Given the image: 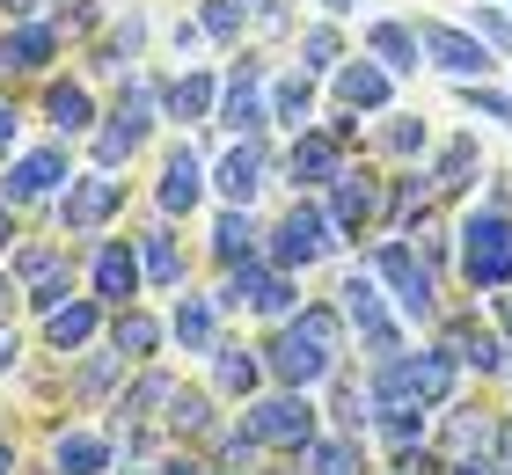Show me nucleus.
<instances>
[{"mask_svg": "<svg viewBox=\"0 0 512 475\" xmlns=\"http://www.w3.org/2000/svg\"><path fill=\"white\" fill-rule=\"evenodd\" d=\"M344 344H352V322L337 315V300H300L293 322H278L264 337V373L271 388H300V395H322L330 373L344 366Z\"/></svg>", "mask_w": 512, "mask_h": 475, "instance_id": "obj_1", "label": "nucleus"}, {"mask_svg": "<svg viewBox=\"0 0 512 475\" xmlns=\"http://www.w3.org/2000/svg\"><path fill=\"white\" fill-rule=\"evenodd\" d=\"M235 417H242V432L264 446L271 461H300L322 432H330V424H322V402L300 395V388H264L256 402H242Z\"/></svg>", "mask_w": 512, "mask_h": 475, "instance_id": "obj_2", "label": "nucleus"}, {"mask_svg": "<svg viewBox=\"0 0 512 475\" xmlns=\"http://www.w3.org/2000/svg\"><path fill=\"white\" fill-rule=\"evenodd\" d=\"M337 249H344V234L330 220V205L308 198V190H300V198L264 227V256H271L278 271H315V264H330Z\"/></svg>", "mask_w": 512, "mask_h": 475, "instance_id": "obj_3", "label": "nucleus"}, {"mask_svg": "<svg viewBox=\"0 0 512 475\" xmlns=\"http://www.w3.org/2000/svg\"><path fill=\"white\" fill-rule=\"evenodd\" d=\"M125 198H132V190H125V176H118V169H81V176L66 183L59 198H52L59 242L88 249V242H96V234H110V227L125 220Z\"/></svg>", "mask_w": 512, "mask_h": 475, "instance_id": "obj_4", "label": "nucleus"}, {"mask_svg": "<svg viewBox=\"0 0 512 475\" xmlns=\"http://www.w3.org/2000/svg\"><path fill=\"white\" fill-rule=\"evenodd\" d=\"M366 271L388 285V300H395V315H403V322H417V329L439 322V271H432L425 249H410L403 234H388V242L366 256Z\"/></svg>", "mask_w": 512, "mask_h": 475, "instance_id": "obj_5", "label": "nucleus"}, {"mask_svg": "<svg viewBox=\"0 0 512 475\" xmlns=\"http://www.w3.org/2000/svg\"><path fill=\"white\" fill-rule=\"evenodd\" d=\"M81 256V293H96L110 315L118 307H139L147 300V271H139V249H132V234H96Z\"/></svg>", "mask_w": 512, "mask_h": 475, "instance_id": "obj_6", "label": "nucleus"}, {"mask_svg": "<svg viewBox=\"0 0 512 475\" xmlns=\"http://www.w3.org/2000/svg\"><path fill=\"white\" fill-rule=\"evenodd\" d=\"M103 337H110V307H103L96 293H74L66 307L37 315V359H52V366L81 359V351H96Z\"/></svg>", "mask_w": 512, "mask_h": 475, "instance_id": "obj_7", "label": "nucleus"}, {"mask_svg": "<svg viewBox=\"0 0 512 475\" xmlns=\"http://www.w3.org/2000/svg\"><path fill=\"white\" fill-rule=\"evenodd\" d=\"M461 278L476 293H505L512 285V220L505 212H469L461 220Z\"/></svg>", "mask_w": 512, "mask_h": 475, "instance_id": "obj_8", "label": "nucleus"}, {"mask_svg": "<svg viewBox=\"0 0 512 475\" xmlns=\"http://www.w3.org/2000/svg\"><path fill=\"white\" fill-rule=\"evenodd\" d=\"M271 74H264V59L256 52H242L235 66L220 74V110H213V125L220 132H235V139H249V132H271Z\"/></svg>", "mask_w": 512, "mask_h": 475, "instance_id": "obj_9", "label": "nucleus"}, {"mask_svg": "<svg viewBox=\"0 0 512 475\" xmlns=\"http://www.w3.org/2000/svg\"><path fill=\"white\" fill-rule=\"evenodd\" d=\"M125 380H132V359L103 337L96 351H81V359L59 366V395L74 402V410H110V402L125 395Z\"/></svg>", "mask_w": 512, "mask_h": 475, "instance_id": "obj_10", "label": "nucleus"}, {"mask_svg": "<svg viewBox=\"0 0 512 475\" xmlns=\"http://www.w3.org/2000/svg\"><path fill=\"white\" fill-rule=\"evenodd\" d=\"M264 183H286V176H278L271 132H249V139H235V147L213 161V198L220 205H256V190H264Z\"/></svg>", "mask_w": 512, "mask_h": 475, "instance_id": "obj_11", "label": "nucleus"}, {"mask_svg": "<svg viewBox=\"0 0 512 475\" xmlns=\"http://www.w3.org/2000/svg\"><path fill=\"white\" fill-rule=\"evenodd\" d=\"M66 183H74V139H44V147L15 154L8 169H0V190H8L15 205H44V198H59Z\"/></svg>", "mask_w": 512, "mask_h": 475, "instance_id": "obj_12", "label": "nucleus"}, {"mask_svg": "<svg viewBox=\"0 0 512 475\" xmlns=\"http://www.w3.org/2000/svg\"><path fill=\"white\" fill-rule=\"evenodd\" d=\"M183 220L154 212V220L132 227V249H139V271H147V293H183L191 285V249H183Z\"/></svg>", "mask_w": 512, "mask_h": 475, "instance_id": "obj_13", "label": "nucleus"}, {"mask_svg": "<svg viewBox=\"0 0 512 475\" xmlns=\"http://www.w3.org/2000/svg\"><path fill=\"white\" fill-rule=\"evenodd\" d=\"M205 190H213V161H205L191 139H176V147L161 154V169H154V212L191 220V212L205 205Z\"/></svg>", "mask_w": 512, "mask_h": 475, "instance_id": "obj_14", "label": "nucleus"}, {"mask_svg": "<svg viewBox=\"0 0 512 475\" xmlns=\"http://www.w3.org/2000/svg\"><path fill=\"white\" fill-rule=\"evenodd\" d=\"M344 169H352V161H344V139L330 132V125H308V132H293L286 139V154H278V176H286L293 190H330Z\"/></svg>", "mask_w": 512, "mask_h": 475, "instance_id": "obj_15", "label": "nucleus"}, {"mask_svg": "<svg viewBox=\"0 0 512 475\" xmlns=\"http://www.w3.org/2000/svg\"><path fill=\"white\" fill-rule=\"evenodd\" d=\"M52 475H118V432L110 424H59L44 439Z\"/></svg>", "mask_w": 512, "mask_h": 475, "instance_id": "obj_16", "label": "nucleus"}, {"mask_svg": "<svg viewBox=\"0 0 512 475\" xmlns=\"http://www.w3.org/2000/svg\"><path fill=\"white\" fill-rule=\"evenodd\" d=\"M205 388H213L220 402H256L271 388V373H264V344H242V337H220L213 344V359H205Z\"/></svg>", "mask_w": 512, "mask_h": 475, "instance_id": "obj_17", "label": "nucleus"}, {"mask_svg": "<svg viewBox=\"0 0 512 475\" xmlns=\"http://www.w3.org/2000/svg\"><path fill=\"white\" fill-rule=\"evenodd\" d=\"M59 52H66V37H59L52 15H22V22H8V30H0V74L37 81V74H52Z\"/></svg>", "mask_w": 512, "mask_h": 475, "instance_id": "obj_18", "label": "nucleus"}, {"mask_svg": "<svg viewBox=\"0 0 512 475\" xmlns=\"http://www.w3.org/2000/svg\"><path fill=\"white\" fill-rule=\"evenodd\" d=\"M161 424H169L176 446H198V454H205V446H213V432L227 424V402L205 388V380H183V388L169 395V417H161Z\"/></svg>", "mask_w": 512, "mask_h": 475, "instance_id": "obj_19", "label": "nucleus"}, {"mask_svg": "<svg viewBox=\"0 0 512 475\" xmlns=\"http://www.w3.org/2000/svg\"><path fill=\"white\" fill-rule=\"evenodd\" d=\"M205 234H213V242H205V264L213 271H235L249 256H264V220H256V205H220Z\"/></svg>", "mask_w": 512, "mask_h": 475, "instance_id": "obj_20", "label": "nucleus"}, {"mask_svg": "<svg viewBox=\"0 0 512 475\" xmlns=\"http://www.w3.org/2000/svg\"><path fill=\"white\" fill-rule=\"evenodd\" d=\"M183 388L176 380V366H132V380H125V395L110 402V424H161L169 417V395Z\"/></svg>", "mask_w": 512, "mask_h": 475, "instance_id": "obj_21", "label": "nucleus"}, {"mask_svg": "<svg viewBox=\"0 0 512 475\" xmlns=\"http://www.w3.org/2000/svg\"><path fill=\"white\" fill-rule=\"evenodd\" d=\"M220 337H227V315L213 307V293H191V285H183L176 307H169V344L191 351V359H213Z\"/></svg>", "mask_w": 512, "mask_h": 475, "instance_id": "obj_22", "label": "nucleus"}, {"mask_svg": "<svg viewBox=\"0 0 512 475\" xmlns=\"http://www.w3.org/2000/svg\"><path fill=\"white\" fill-rule=\"evenodd\" d=\"M322 205H330V220L344 242H359L366 227H381V176H359V169H344L330 190H322Z\"/></svg>", "mask_w": 512, "mask_h": 475, "instance_id": "obj_23", "label": "nucleus"}, {"mask_svg": "<svg viewBox=\"0 0 512 475\" xmlns=\"http://www.w3.org/2000/svg\"><path fill=\"white\" fill-rule=\"evenodd\" d=\"M220 110V74L213 66H183L176 81H161V117L169 125H213Z\"/></svg>", "mask_w": 512, "mask_h": 475, "instance_id": "obj_24", "label": "nucleus"}, {"mask_svg": "<svg viewBox=\"0 0 512 475\" xmlns=\"http://www.w3.org/2000/svg\"><path fill=\"white\" fill-rule=\"evenodd\" d=\"M330 88H337V110H359V117H381L395 103V74L381 59H344L330 74Z\"/></svg>", "mask_w": 512, "mask_h": 475, "instance_id": "obj_25", "label": "nucleus"}, {"mask_svg": "<svg viewBox=\"0 0 512 475\" xmlns=\"http://www.w3.org/2000/svg\"><path fill=\"white\" fill-rule=\"evenodd\" d=\"M417 37H425V52L447 66V74H461V81H483L491 74V44L483 37H469V30H454V22H417Z\"/></svg>", "mask_w": 512, "mask_h": 475, "instance_id": "obj_26", "label": "nucleus"}, {"mask_svg": "<svg viewBox=\"0 0 512 475\" xmlns=\"http://www.w3.org/2000/svg\"><path fill=\"white\" fill-rule=\"evenodd\" d=\"M110 344H118L132 366H154L161 351H169V315H154L147 300H139V307H118V315H110Z\"/></svg>", "mask_w": 512, "mask_h": 475, "instance_id": "obj_27", "label": "nucleus"}, {"mask_svg": "<svg viewBox=\"0 0 512 475\" xmlns=\"http://www.w3.org/2000/svg\"><path fill=\"white\" fill-rule=\"evenodd\" d=\"M44 125H52V139H88L103 125L96 95H88V81H44Z\"/></svg>", "mask_w": 512, "mask_h": 475, "instance_id": "obj_28", "label": "nucleus"}, {"mask_svg": "<svg viewBox=\"0 0 512 475\" xmlns=\"http://www.w3.org/2000/svg\"><path fill=\"white\" fill-rule=\"evenodd\" d=\"M439 351H454L469 373H512V344L476 322H439Z\"/></svg>", "mask_w": 512, "mask_h": 475, "instance_id": "obj_29", "label": "nucleus"}, {"mask_svg": "<svg viewBox=\"0 0 512 475\" xmlns=\"http://www.w3.org/2000/svg\"><path fill=\"white\" fill-rule=\"evenodd\" d=\"M498 432H505V424H498L491 410H461V402H447V432H439V454H447V461L498 454Z\"/></svg>", "mask_w": 512, "mask_h": 475, "instance_id": "obj_30", "label": "nucleus"}, {"mask_svg": "<svg viewBox=\"0 0 512 475\" xmlns=\"http://www.w3.org/2000/svg\"><path fill=\"white\" fill-rule=\"evenodd\" d=\"M271 125L278 132H308L315 125V74L308 66H286V74H271Z\"/></svg>", "mask_w": 512, "mask_h": 475, "instance_id": "obj_31", "label": "nucleus"}, {"mask_svg": "<svg viewBox=\"0 0 512 475\" xmlns=\"http://www.w3.org/2000/svg\"><path fill=\"white\" fill-rule=\"evenodd\" d=\"M337 315L352 322V337L359 329H381V322H395V307H388V285L374 278V271H352L337 285Z\"/></svg>", "mask_w": 512, "mask_h": 475, "instance_id": "obj_32", "label": "nucleus"}, {"mask_svg": "<svg viewBox=\"0 0 512 475\" xmlns=\"http://www.w3.org/2000/svg\"><path fill=\"white\" fill-rule=\"evenodd\" d=\"M322 395H330V432H374V388H366V373L352 380V373H330V388H322Z\"/></svg>", "mask_w": 512, "mask_h": 475, "instance_id": "obj_33", "label": "nucleus"}, {"mask_svg": "<svg viewBox=\"0 0 512 475\" xmlns=\"http://www.w3.org/2000/svg\"><path fill=\"white\" fill-rule=\"evenodd\" d=\"M205 461H213L220 475H264L271 468V454L256 446L249 432H242V417H227L220 432H213V446H205Z\"/></svg>", "mask_w": 512, "mask_h": 475, "instance_id": "obj_34", "label": "nucleus"}, {"mask_svg": "<svg viewBox=\"0 0 512 475\" xmlns=\"http://www.w3.org/2000/svg\"><path fill=\"white\" fill-rule=\"evenodd\" d=\"M300 475H366V439L359 432H322L300 454Z\"/></svg>", "mask_w": 512, "mask_h": 475, "instance_id": "obj_35", "label": "nucleus"}, {"mask_svg": "<svg viewBox=\"0 0 512 475\" xmlns=\"http://www.w3.org/2000/svg\"><path fill=\"white\" fill-rule=\"evenodd\" d=\"M417 52H425L417 22H374L366 30V59H381L388 74H417Z\"/></svg>", "mask_w": 512, "mask_h": 475, "instance_id": "obj_36", "label": "nucleus"}, {"mask_svg": "<svg viewBox=\"0 0 512 475\" xmlns=\"http://www.w3.org/2000/svg\"><path fill=\"white\" fill-rule=\"evenodd\" d=\"M476 169H483V154H476V139L461 132V139H447V147H439V169H432V190H439V198H461V190L476 183Z\"/></svg>", "mask_w": 512, "mask_h": 475, "instance_id": "obj_37", "label": "nucleus"}, {"mask_svg": "<svg viewBox=\"0 0 512 475\" xmlns=\"http://www.w3.org/2000/svg\"><path fill=\"white\" fill-rule=\"evenodd\" d=\"M300 66H308V74H337V66H344L337 22H308V30H300Z\"/></svg>", "mask_w": 512, "mask_h": 475, "instance_id": "obj_38", "label": "nucleus"}, {"mask_svg": "<svg viewBox=\"0 0 512 475\" xmlns=\"http://www.w3.org/2000/svg\"><path fill=\"white\" fill-rule=\"evenodd\" d=\"M88 161H96V169H132V161H139V139L132 132H118V125H110V117H103V125L96 132H88Z\"/></svg>", "mask_w": 512, "mask_h": 475, "instance_id": "obj_39", "label": "nucleus"}, {"mask_svg": "<svg viewBox=\"0 0 512 475\" xmlns=\"http://www.w3.org/2000/svg\"><path fill=\"white\" fill-rule=\"evenodd\" d=\"M198 22H205V37H213L220 52H235V44H242V30H249L242 0H198Z\"/></svg>", "mask_w": 512, "mask_h": 475, "instance_id": "obj_40", "label": "nucleus"}, {"mask_svg": "<svg viewBox=\"0 0 512 475\" xmlns=\"http://www.w3.org/2000/svg\"><path fill=\"white\" fill-rule=\"evenodd\" d=\"M30 373V337H22V322L8 315L0 322V380H22Z\"/></svg>", "mask_w": 512, "mask_h": 475, "instance_id": "obj_41", "label": "nucleus"}, {"mask_svg": "<svg viewBox=\"0 0 512 475\" xmlns=\"http://www.w3.org/2000/svg\"><path fill=\"white\" fill-rule=\"evenodd\" d=\"M52 22H59V37L74 44V37H88V30L103 22V8H96V0H59V8H52Z\"/></svg>", "mask_w": 512, "mask_h": 475, "instance_id": "obj_42", "label": "nucleus"}, {"mask_svg": "<svg viewBox=\"0 0 512 475\" xmlns=\"http://www.w3.org/2000/svg\"><path fill=\"white\" fill-rule=\"evenodd\" d=\"M15 147H22V103H15L8 88H0V169L15 161Z\"/></svg>", "mask_w": 512, "mask_h": 475, "instance_id": "obj_43", "label": "nucleus"}, {"mask_svg": "<svg viewBox=\"0 0 512 475\" xmlns=\"http://www.w3.org/2000/svg\"><path fill=\"white\" fill-rule=\"evenodd\" d=\"M381 147L388 154H425V125H417V117H395V125L381 132Z\"/></svg>", "mask_w": 512, "mask_h": 475, "instance_id": "obj_44", "label": "nucleus"}, {"mask_svg": "<svg viewBox=\"0 0 512 475\" xmlns=\"http://www.w3.org/2000/svg\"><path fill=\"white\" fill-rule=\"evenodd\" d=\"M242 15H249L264 37H278V30H286V0H242Z\"/></svg>", "mask_w": 512, "mask_h": 475, "instance_id": "obj_45", "label": "nucleus"}, {"mask_svg": "<svg viewBox=\"0 0 512 475\" xmlns=\"http://www.w3.org/2000/svg\"><path fill=\"white\" fill-rule=\"evenodd\" d=\"M15 242H22V205L8 198V190H0V264L15 256Z\"/></svg>", "mask_w": 512, "mask_h": 475, "instance_id": "obj_46", "label": "nucleus"}, {"mask_svg": "<svg viewBox=\"0 0 512 475\" xmlns=\"http://www.w3.org/2000/svg\"><path fill=\"white\" fill-rule=\"evenodd\" d=\"M469 103H476L483 117H505V125H512V95H498V88H469Z\"/></svg>", "mask_w": 512, "mask_h": 475, "instance_id": "obj_47", "label": "nucleus"}, {"mask_svg": "<svg viewBox=\"0 0 512 475\" xmlns=\"http://www.w3.org/2000/svg\"><path fill=\"white\" fill-rule=\"evenodd\" d=\"M169 37H176V59H191V52H198V44H205V22L191 15V22H176V30H169Z\"/></svg>", "mask_w": 512, "mask_h": 475, "instance_id": "obj_48", "label": "nucleus"}, {"mask_svg": "<svg viewBox=\"0 0 512 475\" xmlns=\"http://www.w3.org/2000/svg\"><path fill=\"white\" fill-rule=\"evenodd\" d=\"M476 30H483V37H491V44H512V22H505L498 8H476Z\"/></svg>", "mask_w": 512, "mask_h": 475, "instance_id": "obj_49", "label": "nucleus"}, {"mask_svg": "<svg viewBox=\"0 0 512 475\" xmlns=\"http://www.w3.org/2000/svg\"><path fill=\"white\" fill-rule=\"evenodd\" d=\"M447 475H505L498 454H476V461H447Z\"/></svg>", "mask_w": 512, "mask_h": 475, "instance_id": "obj_50", "label": "nucleus"}, {"mask_svg": "<svg viewBox=\"0 0 512 475\" xmlns=\"http://www.w3.org/2000/svg\"><path fill=\"white\" fill-rule=\"evenodd\" d=\"M0 475H22V446L8 432H0Z\"/></svg>", "mask_w": 512, "mask_h": 475, "instance_id": "obj_51", "label": "nucleus"}, {"mask_svg": "<svg viewBox=\"0 0 512 475\" xmlns=\"http://www.w3.org/2000/svg\"><path fill=\"white\" fill-rule=\"evenodd\" d=\"M15 293H22V285L8 278V264H0V322H8V315H15Z\"/></svg>", "mask_w": 512, "mask_h": 475, "instance_id": "obj_52", "label": "nucleus"}, {"mask_svg": "<svg viewBox=\"0 0 512 475\" xmlns=\"http://www.w3.org/2000/svg\"><path fill=\"white\" fill-rule=\"evenodd\" d=\"M0 15H8V22H22V15H44V0H0Z\"/></svg>", "mask_w": 512, "mask_h": 475, "instance_id": "obj_53", "label": "nucleus"}, {"mask_svg": "<svg viewBox=\"0 0 512 475\" xmlns=\"http://www.w3.org/2000/svg\"><path fill=\"white\" fill-rule=\"evenodd\" d=\"M491 300H498V337L512 344V293H491Z\"/></svg>", "mask_w": 512, "mask_h": 475, "instance_id": "obj_54", "label": "nucleus"}, {"mask_svg": "<svg viewBox=\"0 0 512 475\" xmlns=\"http://www.w3.org/2000/svg\"><path fill=\"white\" fill-rule=\"evenodd\" d=\"M322 15H352V0H322Z\"/></svg>", "mask_w": 512, "mask_h": 475, "instance_id": "obj_55", "label": "nucleus"}, {"mask_svg": "<svg viewBox=\"0 0 512 475\" xmlns=\"http://www.w3.org/2000/svg\"><path fill=\"white\" fill-rule=\"evenodd\" d=\"M264 475H300V468H264Z\"/></svg>", "mask_w": 512, "mask_h": 475, "instance_id": "obj_56", "label": "nucleus"}, {"mask_svg": "<svg viewBox=\"0 0 512 475\" xmlns=\"http://www.w3.org/2000/svg\"><path fill=\"white\" fill-rule=\"evenodd\" d=\"M388 475H403V468H388Z\"/></svg>", "mask_w": 512, "mask_h": 475, "instance_id": "obj_57", "label": "nucleus"}, {"mask_svg": "<svg viewBox=\"0 0 512 475\" xmlns=\"http://www.w3.org/2000/svg\"><path fill=\"white\" fill-rule=\"evenodd\" d=\"M213 475H220V468H213Z\"/></svg>", "mask_w": 512, "mask_h": 475, "instance_id": "obj_58", "label": "nucleus"}]
</instances>
